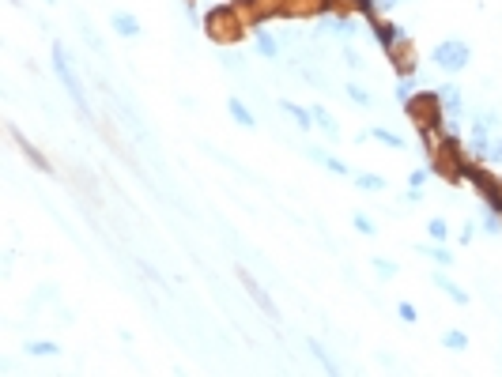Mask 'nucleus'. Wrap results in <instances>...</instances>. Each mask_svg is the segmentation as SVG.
<instances>
[{
	"label": "nucleus",
	"instance_id": "1",
	"mask_svg": "<svg viewBox=\"0 0 502 377\" xmlns=\"http://www.w3.org/2000/svg\"><path fill=\"white\" fill-rule=\"evenodd\" d=\"M431 64L446 75H461L464 68L472 64V45L464 42V38H442V42L431 49Z\"/></svg>",
	"mask_w": 502,
	"mask_h": 377
},
{
	"label": "nucleus",
	"instance_id": "2",
	"mask_svg": "<svg viewBox=\"0 0 502 377\" xmlns=\"http://www.w3.org/2000/svg\"><path fill=\"white\" fill-rule=\"evenodd\" d=\"M49 60H53V72H57V80H61V87L69 90V98L76 102V110L84 113H91V102H87V95H84V83H80V75H76V68H72V57H69V49H64L61 42H53V53H49Z\"/></svg>",
	"mask_w": 502,
	"mask_h": 377
},
{
	"label": "nucleus",
	"instance_id": "3",
	"mask_svg": "<svg viewBox=\"0 0 502 377\" xmlns=\"http://www.w3.org/2000/svg\"><path fill=\"white\" fill-rule=\"evenodd\" d=\"M404 110H408V117L419 125V132H427L431 125H438V121H446V113H442V106H438V95H416V98H408L404 102Z\"/></svg>",
	"mask_w": 502,
	"mask_h": 377
},
{
	"label": "nucleus",
	"instance_id": "4",
	"mask_svg": "<svg viewBox=\"0 0 502 377\" xmlns=\"http://www.w3.org/2000/svg\"><path fill=\"white\" fill-rule=\"evenodd\" d=\"M370 30H374V38H378V45H381V49L389 53V57H393V53L401 49V45H408V30H404L401 23H385V19H374V23H370Z\"/></svg>",
	"mask_w": 502,
	"mask_h": 377
},
{
	"label": "nucleus",
	"instance_id": "5",
	"mask_svg": "<svg viewBox=\"0 0 502 377\" xmlns=\"http://www.w3.org/2000/svg\"><path fill=\"white\" fill-rule=\"evenodd\" d=\"M434 95H438V106H442V113H446V117H461V113H464V95H461V87H457V83H442Z\"/></svg>",
	"mask_w": 502,
	"mask_h": 377
},
{
	"label": "nucleus",
	"instance_id": "6",
	"mask_svg": "<svg viewBox=\"0 0 502 377\" xmlns=\"http://www.w3.org/2000/svg\"><path fill=\"white\" fill-rule=\"evenodd\" d=\"M431 283H434V287H438V291H442V294H446V298H449V302H453V306H468V302H472V294H468V291H464V287H461V283H453V279H449V276H446V268H438V271H434V276H431Z\"/></svg>",
	"mask_w": 502,
	"mask_h": 377
},
{
	"label": "nucleus",
	"instance_id": "7",
	"mask_svg": "<svg viewBox=\"0 0 502 377\" xmlns=\"http://www.w3.org/2000/svg\"><path fill=\"white\" fill-rule=\"evenodd\" d=\"M416 253H423L427 260H434L438 268H453V264H457V260H453V249H449L446 241H419Z\"/></svg>",
	"mask_w": 502,
	"mask_h": 377
},
{
	"label": "nucleus",
	"instance_id": "8",
	"mask_svg": "<svg viewBox=\"0 0 502 377\" xmlns=\"http://www.w3.org/2000/svg\"><path fill=\"white\" fill-rule=\"evenodd\" d=\"M280 110L291 117V125H298L302 132H310V128H318L313 125V110L310 106H302V102H291V98H280Z\"/></svg>",
	"mask_w": 502,
	"mask_h": 377
},
{
	"label": "nucleus",
	"instance_id": "9",
	"mask_svg": "<svg viewBox=\"0 0 502 377\" xmlns=\"http://www.w3.org/2000/svg\"><path fill=\"white\" fill-rule=\"evenodd\" d=\"M110 27H114V34H121V38H140V19L132 12H114L110 15Z\"/></svg>",
	"mask_w": 502,
	"mask_h": 377
},
{
	"label": "nucleus",
	"instance_id": "10",
	"mask_svg": "<svg viewBox=\"0 0 502 377\" xmlns=\"http://www.w3.org/2000/svg\"><path fill=\"white\" fill-rule=\"evenodd\" d=\"M238 279H242V283H246V291L253 294V302H257V306L265 309L268 317H276V306H272V302H268L265 287H261V283H257V279H253V276H250V271H246V268H238Z\"/></svg>",
	"mask_w": 502,
	"mask_h": 377
},
{
	"label": "nucleus",
	"instance_id": "11",
	"mask_svg": "<svg viewBox=\"0 0 502 377\" xmlns=\"http://www.w3.org/2000/svg\"><path fill=\"white\" fill-rule=\"evenodd\" d=\"M227 113H230V121H235V125H242V128H257V117H253V110H250V106H246L238 95H230V98H227Z\"/></svg>",
	"mask_w": 502,
	"mask_h": 377
},
{
	"label": "nucleus",
	"instance_id": "12",
	"mask_svg": "<svg viewBox=\"0 0 502 377\" xmlns=\"http://www.w3.org/2000/svg\"><path fill=\"white\" fill-rule=\"evenodd\" d=\"M479 230H483L487 238H502V211L479 204Z\"/></svg>",
	"mask_w": 502,
	"mask_h": 377
},
{
	"label": "nucleus",
	"instance_id": "13",
	"mask_svg": "<svg viewBox=\"0 0 502 377\" xmlns=\"http://www.w3.org/2000/svg\"><path fill=\"white\" fill-rule=\"evenodd\" d=\"M366 136H370V140H378L381 147H393V151H404V147H408V143L401 140V132H393V128H385V125L366 128Z\"/></svg>",
	"mask_w": 502,
	"mask_h": 377
},
{
	"label": "nucleus",
	"instance_id": "14",
	"mask_svg": "<svg viewBox=\"0 0 502 377\" xmlns=\"http://www.w3.org/2000/svg\"><path fill=\"white\" fill-rule=\"evenodd\" d=\"M306 347H310V354L318 358V366L325 369V374H340V362H336L333 354L325 351V343H321V339H313V336H310V339H306Z\"/></svg>",
	"mask_w": 502,
	"mask_h": 377
},
{
	"label": "nucleus",
	"instance_id": "15",
	"mask_svg": "<svg viewBox=\"0 0 502 377\" xmlns=\"http://www.w3.org/2000/svg\"><path fill=\"white\" fill-rule=\"evenodd\" d=\"M351 185L359 193H385V178L381 173H351Z\"/></svg>",
	"mask_w": 502,
	"mask_h": 377
},
{
	"label": "nucleus",
	"instance_id": "16",
	"mask_svg": "<svg viewBox=\"0 0 502 377\" xmlns=\"http://www.w3.org/2000/svg\"><path fill=\"white\" fill-rule=\"evenodd\" d=\"M27 354H31V358H57V354H61V343H53V339H31V343H27Z\"/></svg>",
	"mask_w": 502,
	"mask_h": 377
},
{
	"label": "nucleus",
	"instance_id": "17",
	"mask_svg": "<svg viewBox=\"0 0 502 377\" xmlns=\"http://www.w3.org/2000/svg\"><path fill=\"white\" fill-rule=\"evenodd\" d=\"M468 332H461V328H446L442 332V347H446V351H468Z\"/></svg>",
	"mask_w": 502,
	"mask_h": 377
},
{
	"label": "nucleus",
	"instance_id": "18",
	"mask_svg": "<svg viewBox=\"0 0 502 377\" xmlns=\"http://www.w3.org/2000/svg\"><path fill=\"white\" fill-rule=\"evenodd\" d=\"M253 42H257V53L261 57H280V38L276 34H268V30H257V38H253Z\"/></svg>",
	"mask_w": 502,
	"mask_h": 377
},
{
	"label": "nucleus",
	"instance_id": "19",
	"mask_svg": "<svg viewBox=\"0 0 502 377\" xmlns=\"http://www.w3.org/2000/svg\"><path fill=\"white\" fill-rule=\"evenodd\" d=\"M310 110H313V125H318L321 132H328V136H336V132H340V125H336V117L325 110V106H310Z\"/></svg>",
	"mask_w": 502,
	"mask_h": 377
},
{
	"label": "nucleus",
	"instance_id": "20",
	"mask_svg": "<svg viewBox=\"0 0 502 377\" xmlns=\"http://www.w3.org/2000/svg\"><path fill=\"white\" fill-rule=\"evenodd\" d=\"M344 95H348L355 106H363V110H370V106H374V95L363 87V83H344Z\"/></svg>",
	"mask_w": 502,
	"mask_h": 377
},
{
	"label": "nucleus",
	"instance_id": "21",
	"mask_svg": "<svg viewBox=\"0 0 502 377\" xmlns=\"http://www.w3.org/2000/svg\"><path fill=\"white\" fill-rule=\"evenodd\" d=\"M427 238H431V241H449V223L442 215L427 219Z\"/></svg>",
	"mask_w": 502,
	"mask_h": 377
},
{
	"label": "nucleus",
	"instance_id": "22",
	"mask_svg": "<svg viewBox=\"0 0 502 377\" xmlns=\"http://www.w3.org/2000/svg\"><path fill=\"white\" fill-rule=\"evenodd\" d=\"M374 276L378 279H396V271H401V264L396 260H389V256H374Z\"/></svg>",
	"mask_w": 502,
	"mask_h": 377
},
{
	"label": "nucleus",
	"instance_id": "23",
	"mask_svg": "<svg viewBox=\"0 0 502 377\" xmlns=\"http://www.w3.org/2000/svg\"><path fill=\"white\" fill-rule=\"evenodd\" d=\"M393 95H396V102H408V98H416V95H419L416 80H411V75H401V80H396V87H393Z\"/></svg>",
	"mask_w": 502,
	"mask_h": 377
},
{
	"label": "nucleus",
	"instance_id": "24",
	"mask_svg": "<svg viewBox=\"0 0 502 377\" xmlns=\"http://www.w3.org/2000/svg\"><path fill=\"white\" fill-rule=\"evenodd\" d=\"M351 226H355V230L363 234V238H374V234H378V223H374V219L366 215V211H355V215H351Z\"/></svg>",
	"mask_w": 502,
	"mask_h": 377
},
{
	"label": "nucleus",
	"instance_id": "25",
	"mask_svg": "<svg viewBox=\"0 0 502 377\" xmlns=\"http://www.w3.org/2000/svg\"><path fill=\"white\" fill-rule=\"evenodd\" d=\"M321 166H325V170L333 173V178H351V173H355V170H351V166L344 162L340 155H325V162H321Z\"/></svg>",
	"mask_w": 502,
	"mask_h": 377
},
{
	"label": "nucleus",
	"instance_id": "26",
	"mask_svg": "<svg viewBox=\"0 0 502 377\" xmlns=\"http://www.w3.org/2000/svg\"><path fill=\"white\" fill-rule=\"evenodd\" d=\"M431 173H434V166H416V170L408 173V185H411V188H427Z\"/></svg>",
	"mask_w": 502,
	"mask_h": 377
},
{
	"label": "nucleus",
	"instance_id": "27",
	"mask_svg": "<svg viewBox=\"0 0 502 377\" xmlns=\"http://www.w3.org/2000/svg\"><path fill=\"white\" fill-rule=\"evenodd\" d=\"M396 317H401L404 324H416L419 321V309L411 306V302H396Z\"/></svg>",
	"mask_w": 502,
	"mask_h": 377
},
{
	"label": "nucleus",
	"instance_id": "28",
	"mask_svg": "<svg viewBox=\"0 0 502 377\" xmlns=\"http://www.w3.org/2000/svg\"><path fill=\"white\" fill-rule=\"evenodd\" d=\"M476 230H479V223L468 219V223L461 226V234H457V241H461V245H472V241H476Z\"/></svg>",
	"mask_w": 502,
	"mask_h": 377
},
{
	"label": "nucleus",
	"instance_id": "29",
	"mask_svg": "<svg viewBox=\"0 0 502 377\" xmlns=\"http://www.w3.org/2000/svg\"><path fill=\"white\" fill-rule=\"evenodd\" d=\"M487 162L502 166V136H494V140H491V147H487Z\"/></svg>",
	"mask_w": 502,
	"mask_h": 377
},
{
	"label": "nucleus",
	"instance_id": "30",
	"mask_svg": "<svg viewBox=\"0 0 502 377\" xmlns=\"http://www.w3.org/2000/svg\"><path fill=\"white\" fill-rule=\"evenodd\" d=\"M328 27H333L336 34H344V38H348V34H355V27H351V19H348V15H336V19L328 23Z\"/></svg>",
	"mask_w": 502,
	"mask_h": 377
},
{
	"label": "nucleus",
	"instance_id": "31",
	"mask_svg": "<svg viewBox=\"0 0 502 377\" xmlns=\"http://www.w3.org/2000/svg\"><path fill=\"white\" fill-rule=\"evenodd\" d=\"M404 200H408V204H419V200H423V188H411V185H408V193H404Z\"/></svg>",
	"mask_w": 502,
	"mask_h": 377
},
{
	"label": "nucleus",
	"instance_id": "32",
	"mask_svg": "<svg viewBox=\"0 0 502 377\" xmlns=\"http://www.w3.org/2000/svg\"><path fill=\"white\" fill-rule=\"evenodd\" d=\"M374 4H378V12H393V8L401 4V0H374Z\"/></svg>",
	"mask_w": 502,
	"mask_h": 377
},
{
	"label": "nucleus",
	"instance_id": "33",
	"mask_svg": "<svg viewBox=\"0 0 502 377\" xmlns=\"http://www.w3.org/2000/svg\"><path fill=\"white\" fill-rule=\"evenodd\" d=\"M46 4H57V0H46Z\"/></svg>",
	"mask_w": 502,
	"mask_h": 377
}]
</instances>
